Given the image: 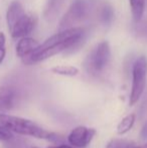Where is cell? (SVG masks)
<instances>
[{
	"label": "cell",
	"instance_id": "1",
	"mask_svg": "<svg viewBox=\"0 0 147 148\" xmlns=\"http://www.w3.org/2000/svg\"><path fill=\"white\" fill-rule=\"evenodd\" d=\"M84 29L82 27H70L51 35L44 42L39 45L31 56L23 60L24 64H32L53 58L64 51L73 47L82 39Z\"/></svg>",
	"mask_w": 147,
	"mask_h": 148
},
{
	"label": "cell",
	"instance_id": "2",
	"mask_svg": "<svg viewBox=\"0 0 147 148\" xmlns=\"http://www.w3.org/2000/svg\"><path fill=\"white\" fill-rule=\"evenodd\" d=\"M0 124L9 129L12 133H16V134L26 135V136H31L37 139H44L53 142H55L57 140L59 141V136L57 133L41 128L34 121L8 115L3 112H0Z\"/></svg>",
	"mask_w": 147,
	"mask_h": 148
},
{
	"label": "cell",
	"instance_id": "3",
	"mask_svg": "<svg viewBox=\"0 0 147 148\" xmlns=\"http://www.w3.org/2000/svg\"><path fill=\"white\" fill-rule=\"evenodd\" d=\"M6 22L10 35L13 38H21L28 35L34 27V18L27 14L17 1L12 2L6 12Z\"/></svg>",
	"mask_w": 147,
	"mask_h": 148
},
{
	"label": "cell",
	"instance_id": "4",
	"mask_svg": "<svg viewBox=\"0 0 147 148\" xmlns=\"http://www.w3.org/2000/svg\"><path fill=\"white\" fill-rule=\"evenodd\" d=\"M147 80V59L146 57L138 58L132 68V86L130 92L129 105L134 106L143 95Z\"/></svg>",
	"mask_w": 147,
	"mask_h": 148
},
{
	"label": "cell",
	"instance_id": "5",
	"mask_svg": "<svg viewBox=\"0 0 147 148\" xmlns=\"http://www.w3.org/2000/svg\"><path fill=\"white\" fill-rule=\"evenodd\" d=\"M111 59V49L108 41H101L90 53L86 60V68L91 74L102 73Z\"/></svg>",
	"mask_w": 147,
	"mask_h": 148
},
{
	"label": "cell",
	"instance_id": "6",
	"mask_svg": "<svg viewBox=\"0 0 147 148\" xmlns=\"http://www.w3.org/2000/svg\"><path fill=\"white\" fill-rule=\"evenodd\" d=\"M87 14V6L84 0H75L70 6L68 12L65 14L61 21V28L67 29V28L73 27L75 23L82 20Z\"/></svg>",
	"mask_w": 147,
	"mask_h": 148
},
{
	"label": "cell",
	"instance_id": "7",
	"mask_svg": "<svg viewBox=\"0 0 147 148\" xmlns=\"http://www.w3.org/2000/svg\"><path fill=\"white\" fill-rule=\"evenodd\" d=\"M95 134H96L95 129L88 128L86 126H78L70 132L68 141L74 147L85 148L91 143Z\"/></svg>",
	"mask_w": 147,
	"mask_h": 148
},
{
	"label": "cell",
	"instance_id": "8",
	"mask_svg": "<svg viewBox=\"0 0 147 148\" xmlns=\"http://www.w3.org/2000/svg\"><path fill=\"white\" fill-rule=\"evenodd\" d=\"M40 43H38L36 39L31 38V37H21L16 45V56L22 60H24L36 51Z\"/></svg>",
	"mask_w": 147,
	"mask_h": 148
},
{
	"label": "cell",
	"instance_id": "9",
	"mask_svg": "<svg viewBox=\"0 0 147 148\" xmlns=\"http://www.w3.org/2000/svg\"><path fill=\"white\" fill-rule=\"evenodd\" d=\"M15 101V90L9 86L0 87V112L10 110Z\"/></svg>",
	"mask_w": 147,
	"mask_h": 148
},
{
	"label": "cell",
	"instance_id": "10",
	"mask_svg": "<svg viewBox=\"0 0 147 148\" xmlns=\"http://www.w3.org/2000/svg\"><path fill=\"white\" fill-rule=\"evenodd\" d=\"M133 20L138 22L143 17L145 11V0H128Z\"/></svg>",
	"mask_w": 147,
	"mask_h": 148
},
{
	"label": "cell",
	"instance_id": "11",
	"mask_svg": "<svg viewBox=\"0 0 147 148\" xmlns=\"http://www.w3.org/2000/svg\"><path fill=\"white\" fill-rule=\"evenodd\" d=\"M136 116L134 113H130L128 115H126L125 117L122 119L119 122L117 126V133L120 135H123L125 133H127L128 131H130L133 127L134 123H135Z\"/></svg>",
	"mask_w": 147,
	"mask_h": 148
},
{
	"label": "cell",
	"instance_id": "12",
	"mask_svg": "<svg viewBox=\"0 0 147 148\" xmlns=\"http://www.w3.org/2000/svg\"><path fill=\"white\" fill-rule=\"evenodd\" d=\"M53 74L65 77H75L79 74V69L74 66H55L51 69Z\"/></svg>",
	"mask_w": 147,
	"mask_h": 148
},
{
	"label": "cell",
	"instance_id": "13",
	"mask_svg": "<svg viewBox=\"0 0 147 148\" xmlns=\"http://www.w3.org/2000/svg\"><path fill=\"white\" fill-rule=\"evenodd\" d=\"M113 16L114 13L112 8L108 5H105L102 8V11H101V20L103 21V23L109 24L113 19Z\"/></svg>",
	"mask_w": 147,
	"mask_h": 148
},
{
	"label": "cell",
	"instance_id": "14",
	"mask_svg": "<svg viewBox=\"0 0 147 148\" xmlns=\"http://www.w3.org/2000/svg\"><path fill=\"white\" fill-rule=\"evenodd\" d=\"M6 56V37L3 32L0 31V64L5 59Z\"/></svg>",
	"mask_w": 147,
	"mask_h": 148
},
{
	"label": "cell",
	"instance_id": "15",
	"mask_svg": "<svg viewBox=\"0 0 147 148\" xmlns=\"http://www.w3.org/2000/svg\"><path fill=\"white\" fill-rule=\"evenodd\" d=\"M131 144L130 142L125 140H120V139H114L110 141L107 145V148H127Z\"/></svg>",
	"mask_w": 147,
	"mask_h": 148
},
{
	"label": "cell",
	"instance_id": "16",
	"mask_svg": "<svg viewBox=\"0 0 147 148\" xmlns=\"http://www.w3.org/2000/svg\"><path fill=\"white\" fill-rule=\"evenodd\" d=\"M12 136H13V134L11 131L6 128L5 126L0 124V141H8L12 138Z\"/></svg>",
	"mask_w": 147,
	"mask_h": 148
},
{
	"label": "cell",
	"instance_id": "17",
	"mask_svg": "<svg viewBox=\"0 0 147 148\" xmlns=\"http://www.w3.org/2000/svg\"><path fill=\"white\" fill-rule=\"evenodd\" d=\"M47 148H74L70 145H67V144H59V145H53V146H49Z\"/></svg>",
	"mask_w": 147,
	"mask_h": 148
},
{
	"label": "cell",
	"instance_id": "18",
	"mask_svg": "<svg viewBox=\"0 0 147 148\" xmlns=\"http://www.w3.org/2000/svg\"><path fill=\"white\" fill-rule=\"evenodd\" d=\"M141 134H142V137H147V123H146L145 125H144L143 130H142Z\"/></svg>",
	"mask_w": 147,
	"mask_h": 148
},
{
	"label": "cell",
	"instance_id": "19",
	"mask_svg": "<svg viewBox=\"0 0 147 148\" xmlns=\"http://www.w3.org/2000/svg\"><path fill=\"white\" fill-rule=\"evenodd\" d=\"M127 148H147V145L145 144V145H143V146H135V145H133L131 143V144H130Z\"/></svg>",
	"mask_w": 147,
	"mask_h": 148
},
{
	"label": "cell",
	"instance_id": "20",
	"mask_svg": "<svg viewBox=\"0 0 147 148\" xmlns=\"http://www.w3.org/2000/svg\"><path fill=\"white\" fill-rule=\"evenodd\" d=\"M30 148H37V147H30Z\"/></svg>",
	"mask_w": 147,
	"mask_h": 148
},
{
	"label": "cell",
	"instance_id": "21",
	"mask_svg": "<svg viewBox=\"0 0 147 148\" xmlns=\"http://www.w3.org/2000/svg\"><path fill=\"white\" fill-rule=\"evenodd\" d=\"M146 145H147V143H146Z\"/></svg>",
	"mask_w": 147,
	"mask_h": 148
}]
</instances>
